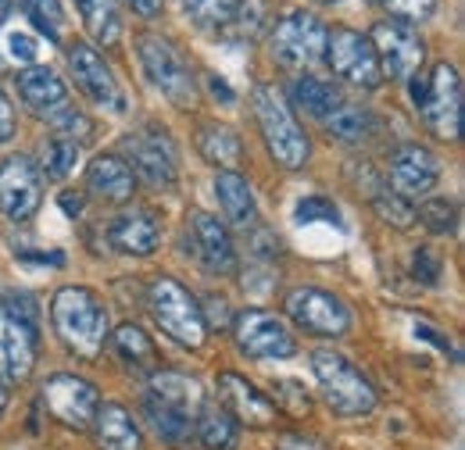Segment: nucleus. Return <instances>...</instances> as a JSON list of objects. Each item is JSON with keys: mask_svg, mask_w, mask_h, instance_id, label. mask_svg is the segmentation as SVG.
Returning a JSON list of instances; mask_svg holds the SVG:
<instances>
[{"mask_svg": "<svg viewBox=\"0 0 465 450\" xmlns=\"http://www.w3.org/2000/svg\"><path fill=\"white\" fill-rule=\"evenodd\" d=\"M415 337H422L426 343H433V347H440V350H451V343L440 337L437 329H430V326H415Z\"/></svg>", "mask_w": 465, "mask_h": 450, "instance_id": "obj_48", "label": "nucleus"}, {"mask_svg": "<svg viewBox=\"0 0 465 450\" xmlns=\"http://www.w3.org/2000/svg\"><path fill=\"white\" fill-rule=\"evenodd\" d=\"M283 308H287V318H291L293 326L312 333V337L337 339L351 329V311L344 308V300L326 293V289H315V286L291 289Z\"/></svg>", "mask_w": 465, "mask_h": 450, "instance_id": "obj_9", "label": "nucleus"}, {"mask_svg": "<svg viewBox=\"0 0 465 450\" xmlns=\"http://www.w3.org/2000/svg\"><path fill=\"white\" fill-rule=\"evenodd\" d=\"M147 400L162 404L165 411H173L186 422H197V415L204 411V386L186 376V372H169V368H158L151 376V386H147Z\"/></svg>", "mask_w": 465, "mask_h": 450, "instance_id": "obj_20", "label": "nucleus"}, {"mask_svg": "<svg viewBox=\"0 0 465 450\" xmlns=\"http://www.w3.org/2000/svg\"><path fill=\"white\" fill-rule=\"evenodd\" d=\"M391 193H398L401 201H422L437 182H440V158L430 151V147H419V143H401L394 154H391Z\"/></svg>", "mask_w": 465, "mask_h": 450, "instance_id": "obj_15", "label": "nucleus"}, {"mask_svg": "<svg viewBox=\"0 0 465 450\" xmlns=\"http://www.w3.org/2000/svg\"><path fill=\"white\" fill-rule=\"evenodd\" d=\"M319 4H333V0H319Z\"/></svg>", "mask_w": 465, "mask_h": 450, "instance_id": "obj_53", "label": "nucleus"}, {"mask_svg": "<svg viewBox=\"0 0 465 450\" xmlns=\"http://www.w3.org/2000/svg\"><path fill=\"white\" fill-rule=\"evenodd\" d=\"M369 44H372L376 61H380V72H383L387 79L408 83L411 75H419L426 47H422V40H419V33H415L411 25L398 22V18H383V22L372 25Z\"/></svg>", "mask_w": 465, "mask_h": 450, "instance_id": "obj_10", "label": "nucleus"}, {"mask_svg": "<svg viewBox=\"0 0 465 450\" xmlns=\"http://www.w3.org/2000/svg\"><path fill=\"white\" fill-rule=\"evenodd\" d=\"M22 11H25V18H29L51 44H58L61 22H64V11H61L58 0H22Z\"/></svg>", "mask_w": 465, "mask_h": 450, "instance_id": "obj_36", "label": "nucleus"}, {"mask_svg": "<svg viewBox=\"0 0 465 450\" xmlns=\"http://www.w3.org/2000/svg\"><path fill=\"white\" fill-rule=\"evenodd\" d=\"M22 261H36V265H64V254H18Z\"/></svg>", "mask_w": 465, "mask_h": 450, "instance_id": "obj_49", "label": "nucleus"}, {"mask_svg": "<svg viewBox=\"0 0 465 450\" xmlns=\"http://www.w3.org/2000/svg\"><path fill=\"white\" fill-rule=\"evenodd\" d=\"M143 415H147V422H151V429L165 440V444H186L190 440V433H193V422H186V418H179L173 411H165L162 404H154V400H143Z\"/></svg>", "mask_w": 465, "mask_h": 450, "instance_id": "obj_33", "label": "nucleus"}, {"mask_svg": "<svg viewBox=\"0 0 465 450\" xmlns=\"http://www.w3.org/2000/svg\"><path fill=\"white\" fill-rule=\"evenodd\" d=\"M4 407H7V390L0 386V415H4Z\"/></svg>", "mask_w": 465, "mask_h": 450, "instance_id": "obj_52", "label": "nucleus"}, {"mask_svg": "<svg viewBox=\"0 0 465 450\" xmlns=\"http://www.w3.org/2000/svg\"><path fill=\"white\" fill-rule=\"evenodd\" d=\"M411 104L440 140L462 136V79L451 61L433 64L430 75H411Z\"/></svg>", "mask_w": 465, "mask_h": 450, "instance_id": "obj_3", "label": "nucleus"}, {"mask_svg": "<svg viewBox=\"0 0 465 450\" xmlns=\"http://www.w3.org/2000/svg\"><path fill=\"white\" fill-rule=\"evenodd\" d=\"M44 204V175L25 158L11 154L0 161V211L11 222H29Z\"/></svg>", "mask_w": 465, "mask_h": 450, "instance_id": "obj_13", "label": "nucleus"}, {"mask_svg": "<svg viewBox=\"0 0 465 450\" xmlns=\"http://www.w3.org/2000/svg\"><path fill=\"white\" fill-rule=\"evenodd\" d=\"M208 86H212V93L223 101V104H232L236 101V93H232L230 86H226V79L223 75H215V72H208Z\"/></svg>", "mask_w": 465, "mask_h": 450, "instance_id": "obj_46", "label": "nucleus"}, {"mask_svg": "<svg viewBox=\"0 0 465 450\" xmlns=\"http://www.w3.org/2000/svg\"><path fill=\"white\" fill-rule=\"evenodd\" d=\"M326 125V136L337 140V143H365L372 132H376V118L369 114V108H358V104H341L330 118H322Z\"/></svg>", "mask_w": 465, "mask_h": 450, "instance_id": "obj_29", "label": "nucleus"}, {"mask_svg": "<svg viewBox=\"0 0 465 450\" xmlns=\"http://www.w3.org/2000/svg\"><path fill=\"white\" fill-rule=\"evenodd\" d=\"M47 122L54 125V136H61V140H72L75 147L79 143H86L90 136H94V122L86 118L83 112H75V108H58L54 114H47Z\"/></svg>", "mask_w": 465, "mask_h": 450, "instance_id": "obj_38", "label": "nucleus"}, {"mask_svg": "<svg viewBox=\"0 0 465 450\" xmlns=\"http://www.w3.org/2000/svg\"><path fill=\"white\" fill-rule=\"evenodd\" d=\"M112 347H115L118 357H122V365H129V368L158 372V365H162V354H158L154 339L147 337L140 326H133V322L118 326L115 337H112Z\"/></svg>", "mask_w": 465, "mask_h": 450, "instance_id": "obj_27", "label": "nucleus"}, {"mask_svg": "<svg viewBox=\"0 0 465 450\" xmlns=\"http://www.w3.org/2000/svg\"><path fill=\"white\" fill-rule=\"evenodd\" d=\"M215 197H219L223 215L232 229H254L258 225V204H254L251 182L240 171H219L215 175Z\"/></svg>", "mask_w": 465, "mask_h": 450, "instance_id": "obj_25", "label": "nucleus"}, {"mask_svg": "<svg viewBox=\"0 0 465 450\" xmlns=\"http://www.w3.org/2000/svg\"><path fill=\"white\" fill-rule=\"evenodd\" d=\"M337 79H344L358 90H376L383 83L376 51L369 44V36L354 33V29H333L326 36V57H322Z\"/></svg>", "mask_w": 465, "mask_h": 450, "instance_id": "obj_12", "label": "nucleus"}, {"mask_svg": "<svg viewBox=\"0 0 465 450\" xmlns=\"http://www.w3.org/2000/svg\"><path fill=\"white\" fill-rule=\"evenodd\" d=\"M415 219L426 225L433 236H451L459 229V208L448 197H426Z\"/></svg>", "mask_w": 465, "mask_h": 450, "instance_id": "obj_34", "label": "nucleus"}, {"mask_svg": "<svg viewBox=\"0 0 465 450\" xmlns=\"http://www.w3.org/2000/svg\"><path fill=\"white\" fill-rule=\"evenodd\" d=\"M411 276L422 286H437L440 282V258L433 254V247H415L411 254Z\"/></svg>", "mask_w": 465, "mask_h": 450, "instance_id": "obj_42", "label": "nucleus"}, {"mask_svg": "<svg viewBox=\"0 0 465 450\" xmlns=\"http://www.w3.org/2000/svg\"><path fill=\"white\" fill-rule=\"evenodd\" d=\"M183 7L197 29H226L240 18L243 0H183Z\"/></svg>", "mask_w": 465, "mask_h": 450, "instance_id": "obj_32", "label": "nucleus"}, {"mask_svg": "<svg viewBox=\"0 0 465 450\" xmlns=\"http://www.w3.org/2000/svg\"><path fill=\"white\" fill-rule=\"evenodd\" d=\"M251 101H254V118H258V129H262V140H265L272 161L287 171L304 169L312 147H308L304 129L293 118L287 97L276 86L262 83V86H254V97Z\"/></svg>", "mask_w": 465, "mask_h": 450, "instance_id": "obj_2", "label": "nucleus"}, {"mask_svg": "<svg viewBox=\"0 0 465 450\" xmlns=\"http://www.w3.org/2000/svg\"><path fill=\"white\" fill-rule=\"evenodd\" d=\"M147 308H151V318L158 322V329L169 339H175L179 347H186V350L204 347V339H208L204 308L173 276H154L147 282Z\"/></svg>", "mask_w": 465, "mask_h": 450, "instance_id": "obj_4", "label": "nucleus"}, {"mask_svg": "<svg viewBox=\"0 0 465 450\" xmlns=\"http://www.w3.org/2000/svg\"><path fill=\"white\" fill-rule=\"evenodd\" d=\"M40 394H44V407L58 418L61 426H68V429H90V422H94V415L101 407L97 386L90 379L68 376V372L51 376Z\"/></svg>", "mask_w": 465, "mask_h": 450, "instance_id": "obj_14", "label": "nucleus"}, {"mask_svg": "<svg viewBox=\"0 0 465 450\" xmlns=\"http://www.w3.org/2000/svg\"><path fill=\"white\" fill-rule=\"evenodd\" d=\"M136 15H143V18H154L158 11H162V0H125Z\"/></svg>", "mask_w": 465, "mask_h": 450, "instance_id": "obj_47", "label": "nucleus"}, {"mask_svg": "<svg viewBox=\"0 0 465 450\" xmlns=\"http://www.w3.org/2000/svg\"><path fill=\"white\" fill-rule=\"evenodd\" d=\"M197 151L204 154L208 165H215L219 171H236L243 165V143L232 132L230 125L219 122H204L197 132Z\"/></svg>", "mask_w": 465, "mask_h": 450, "instance_id": "obj_26", "label": "nucleus"}, {"mask_svg": "<svg viewBox=\"0 0 465 450\" xmlns=\"http://www.w3.org/2000/svg\"><path fill=\"white\" fill-rule=\"evenodd\" d=\"M40 354V329H36V308L25 297V308L15 304V297L0 300V379L22 383L33 376Z\"/></svg>", "mask_w": 465, "mask_h": 450, "instance_id": "obj_6", "label": "nucleus"}, {"mask_svg": "<svg viewBox=\"0 0 465 450\" xmlns=\"http://www.w3.org/2000/svg\"><path fill=\"white\" fill-rule=\"evenodd\" d=\"M18 97L25 101V108L36 114H54L58 108L68 104V90L58 75L47 68V64H33L18 75Z\"/></svg>", "mask_w": 465, "mask_h": 450, "instance_id": "obj_24", "label": "nucleus"}, {"mask_svg": "<svg viewBox=\"0 0 465 450\" xmlns=\"http://www.w3.org/2000/svg\"><path fill=\"white\" fill-rule=\"evenodd\" d=\"M193 429H197V440L208 450H232L236 440H240L236 422H232L223 407H208V404H204V411L197 415Z\"/></svg>", "mask_w": 465, "mask_h": 450, "instance_id": "obj_31", "label": "nucleus"}, {"mask_svg": "<svg viewBox=\"0 0 465 450\" xmlns=\"http://www.w3.org/2000/svg\"><path fill=\"white\" fill-rule=\"evenodd\" d=\"M61 208H64V215H79L83 211V197H72V190H64L61 193Z\"/></svg>", "mask_w": 465, "mask_h": 450, "instance_id": "obj_50", "label": "nucleus"}, {"mask_svg": "<svg viewBox=\"0 0 465 450\" xmlns=\"http://www.w3.org/2000/svg\"><path fill=\"white\" fill-rule=\"evenodd\" d=\"M15 136V108L7 101V93L0 90V143H7Z\"/></svg>", "mask_w": 465, "mask_h": 450, "instance_id": "obj_45", "label": "nucleus"}, {"mask_svg": "<svg viewBox=\"0 0 465 450\" xmlns=\"http://www.w3.org/2000/svg\"><path fill=\"white\" fill-rule=\"evenodd\" d=\"M75 7H79V15H83L86 33H90L97 44H104V47L118 44V36H122L118 0H75Z\"/></svg>", "mask_w": 465, "mask_h": 450, "instance_id": "obj_30", "label": "nucleus"}, {"mask_svg": "<svg viewBox=\"0 0 465 450\" xmlns=\"http://www.w3.org/2000/svg\"><path fill=\"white\" fill-rule=\"evenodd\" d=\"M369 201H372V208H376V215L383 219L387 225H394V229H411L415 225V208L401 201L398 193H391V190H376V193H369Z\"/></svg>", "mask_w": 465, "mask_h": 450, "instance_id": "obj_37", "label": "nucleus"}, {"mask_svg": "<svg viewBox=\"0 0 465 450\" xmlns=\"http://www.w3.org/2000/svg\"><path fill=\"white\" fill-rule=\"evenodd\" d=\"M90 426L101 450H143V433L122 404H101Z\"/></svg>", "mask_w": 465, "mask_h": 450, "instance_id": "obj_23", "label": "nucleus"}, {"mask_svg": "<svg viewBox=\"0 0 465 450\" xmlns=\"http://www.w3.org/2000/svg\"><path fill=\"white\" fill-rule=\"evenodd\" d=\"M11 4H15V0H0V22H4V15L11 11Z\"/></svg>", "mask_w": 465, "mask_h": 450, "instance_id": "obj_51", "label": "nucleus"}, {"mask_svg": "<svg viewBox=\"0 0 465 450\" xmlns=\"http://www.w3.org/2000/svg\"><path fill=\"white\" fill-rule=\"evenodd\" d=\"M158 240H162V229H158L151 211H122L112 222V229H108V243L115 247L118 254H129V258L154 254Z\"/></svg>", "mask_w": 465, "mask_h": 450, "instance_id": "obj_21", "label": "nucleus"}, {"mask_svg": "<svg viewBox=\"0 0 465 450\" xmlns=\"http://www.w3.org/2000/svg\"><path fill=\"white\" fill-rule=\"evenodd\" d=\"M7 51H11L15 61L33 64V61H36V40H33V36H25V33H11V36H7Z\"/></svg>", "mask_w": 465, "mask_h": 450, "instance_id": "obj_43", "label": "nucleus"}, {"mask_svg": "<svg viewBox=\"0 0 465 450\" xmlns=\"http://www.w3.org/2000/svg\"><path fill=\"white\" fill-rule=\"evenodd\" d=\"M68 64H72V75H75V86L101 108H125V97L118 90V79L112 72V64L97 54V47L90 44H72L68 47Z\"/></svg>", "mask_w": 465, "mask_h": 450, "instance_id": "obj_16", "label": "nucleus"}, {"mask_svg": "<svg viewBox=\"0 0 465 450\" xmlns=\"http://www.w3.org/2000/svg\"><path fill=\"white\" fill-rule=\"evenodd\" d=\"M312 372L322 386L326 404L341 418H361L376 407V386L351 365L344 354L337 350H315L312 354Z\"/></svg>", "mask_w": 465, "mask_h": 450, "instance_id": "obj_5", "label": "nucleus"}, {"mask_svg": "<svg viewBox=\"0 0 465 450\" xmlns=\"http://www.w3.org/2000/svg\"><path fill=\"white\" fill-rule=\"evenodd\" d=\"M291 101L293 108H301L304 114H312V118H330V114L344 104L333 83H322V79H312V75H301L293 83Z\"/></svg>", "mask_w": 465, "mask_h": 450, "instance_id": "obj_28", "label": "nucleus"}, {"mask_svg": "<svg viewBox=\"0 0 465 450\" xmlns=\"http://www.w3.org/2000/svg\"><path fill=\"white\" fill-rule=\"evenodd\" d=\"M136 47H140V61H143L147 79L173 101L175 108H183V112L193 108V101H197V79H193L186 57L179 54V47H175L173 40H165L158 33H143L136 40Z\"/></svg>", "mask_w": 465, "mask_h": 450, "instance_id": "obj_7", "label": "nucleus"}, {"mask_svg": "<svg viewBox=\"0 0 465 450\" xmlns=\"http://www.w3.org/2000/svg\"><path fill=\"white\" fill-rule=\"evenodd\" d=\"M276 450H330V447L322 440H315V436H304V433H283L276 440Z\"/></svg>", "mask_w": 465, "mask_h": 450, "instance_id": "obj_44", "label": "nucleus"}, {"mask_svg": "<svg viewBox=\"0 0 465 450\" xmlns=\"http://www.w3.org/2000/svg\"><path fill=\"white\" fill-rule=\"evenodd\" d=\"M219 400L223 411L232 422L251 426V429H269L276 422V404L269 400V394H262L254 383H247L236 372H223L219 376Z\"/></svg>", "mask_w": 465, "mask_h": 450, "instance_id": "obj_17", "label": "nucleus"}, {"mask_svg": "<svg viewBox=\"0 0 465 450\" xmlns=\"http://www.w3.org/2000/svg\"><path fill=\"white\" fill-rule=\"evenodd\" d=\"M293 219L301 225H312V222H341V211H337V204L330 201V197H322V193H308L301 204H297V211H293Z\"/></svg>", "mask_w": 465, "mask_h": 450, "instance_id": "obj_40", "label": "nucleus"}, {"mask_svg": "<svg viewBox=\"0 0 465 450\" xmlns=\"http://www.w3.org/2000/svg\"><path fill=\"white\" fill-rule=\"evenodd\" d=\"M75 161H79V147L72 143V140H47V147H44V171L40 175H47L51 182H61L68 171L75 169Z\"/></svg>", "mask_w": 465, "mask_h": 450, "instance_id": "obj_35", "label": "nucleus"}, {"mask_svg": "<svg viewBox=\"0 0 465 450\" xmlns=\"http://www.w3.org/2000/svg\"><path fill=\"white\" fill-rule=\"evenodd\" d=\"M326 36L330 29L308 15V11H291L287 18L276 22L269 36V51L283 68H312L326 57Z\"/></svg>", "mask_w": 465, "mask_h": 450, "instance_id": "obj_8", "label": "nucleus"}, {"mask_svg": "<svg viewBox=\"0 0 465 450\" xmlns=\"http://www.w3.org/2000/svg\"><path fill=\"white\" fill-rule=\"evenodd\" d=\"M125 154L133 171H140L151 186H173L175 182V154L165 129H147V132H129L125 136Z\"/></svg>", "mask_w": 465, "mask_h": 450, "instance_id": "obj_19", "label": "nucleus"}, {"mask_svg": "<svg viewBox=\"0 0 465 450\" xmlns=\"http://www.w3.org/2000/svg\"><path fill=\"white\" fill-rule=\"evenodd\" d=\"M51 318H54V333L61 343L94 361L104 350L108 339V308L101 304V297L86 286H61L51 300Z\"/></svg>", "mask_w": 465, "mask_h": 450, "instance_id": "obj_1", "label": "nucleus"}, {"mask_svg": "<svg viewBox=\"0 0 465 450\" xmlns=\"http://www.w3.org/2000/svg\"><path fill=\"white\" fill-rule=\"evenodd\" d=\"M269 400L276 404V411L283 407L291 418H304V415H312V396H308V390H304L297 379H276Z\"/></svg>", "mask_w": 465, "mask_h": 450, "instance_id": "obj_39", "label": "nucleus"}, {"mask_svg": "<svg viewBox=\"0 0 465 450\" xmlns=\"http://www.w3.org/2000/svg\"><path fill=\"white\" fill-rule=\"evenodd\" d=\"M186 222H190V247L197 261L215 276H230L236 269V247H232L230 229L208 211H190Z\"/></svg>", "mask_w": 465, "mask_h": 450, "instance_id": "obj_18", "label": "nucleus"}, {"mask_svg": "<svg viewBox=\"0 0 465 450\" xmlns=\"http://www.w3.org/2000/svg\"><path fill=\"white\" fill-rule=\"evenodd\" d=\"M383 11L405 25H415V22H426L433 11H437V0H380Z\"/></svg>", "mask_w": 465, "mask_h": 450, "instance_id": "obj_41", "label": "nucleus"}, {"mask_svg": "<svg viewBox=\"0 0 465 450\" xmlns=\"http://www.w3.org/2000/svg\"><path fill=\"white\" fill-rule=\"evenodd\" d=\"M86 186L94 197L108 201V204H125L136 190V175L125 165V158L118 154H97L86 169Z\"/></svg>", "mask_w": 465, "mask_h": 450, "instance_id": "obj_22", "label": "nucleus"}, {"mask_svg": "<svg viewBox=\"0 0 465 450\" xmlns=\"http://www.w3.org/2000/svg\"><path fill=\"white\" fill-rule=\"evenodd\" d=\"M232 337L240 354L258 357V361H276V357H293L297 354V339H293L291 326L272 315V311H240L232 322Z\"/></svg>", "mask_w": 465, "mask_h": 450, "instance_id": "obj_11", "label": "nucleus"}]
</instances>
